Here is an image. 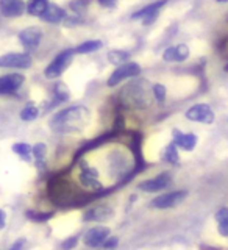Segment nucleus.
I'll return each instance as SVG.
<instances>
[{
	"instance_id": "nucleus-8",
	"label": "nucleus",
	"mask_w": 228,
	"mask_h": 250,
	"mask_svg": "<svg viewBox=\"0 0 228 250\" xmlns=\"http://www.w3.org/2000/svg\"><path fill=\"white\" fill-rule=\"evenodd\" d=\"M187 195V191H174V192H167L163 194L160 197H156L153 200V207L156 208H172L182 203Z\"/></svg>"
},
{
	"instance_id": "nucleus-35",
	"label": "nucleus",
	"mask_w": 228,
	"mask_h": 250,
	"mask_svg": "<svg viewBox=\"0 0 228 250\" xmlns=\"http://www.w3.org/2000/svg\"><path fill=\"white\" fill-rule=\"evenodd\" d=\"M23 244H25V242H23V239H22L21 242H18V244H14V246H13V249H19V247H22Z\"/></svg>"
},
{
	"instance_id": "nucleus-13",
	"label": "nucleus",
	"mask_w": 228,
	"mask_h": 250,
	"mask_svg": "<svg viewBox=\"0 0 228 250\" xmlns=\"http://www.w3.org/2000/svg\"><path fill=\"white\" fill-rule=\"evenodd\" d=\"M23 83V75L10 74L0 77V94H11L16 92Z\"/></svg>"
},
{
	"instance_id": "nucleus-16",
	"label": "nucleus",
	"mask_w": 228,
	"mask_h": 250,
	"mask_svg": "<svg viewBox=\"0 0 228 250\" xmlns=\"http://www.w3.org/2000/svg\"><path fill=\"white\" fill-rule=\"evenodd\" d=\"M187 57H189V47L186 44H178L175 47H169L163 55L164 61H185Z\"/></svg>"
},
{
	"instance_id": "nucleus-14",
	"label": "nucleus",
	"mask_w": 228,
	"mask_h": 250,
	"mask_svg": "<svg viewBox=\"0 0 228 250\" xmlns=\"http://www.w3.org/2000/svg\"><path fill=\"white\" fill-rule=\"evenodd\" d=\"M25 11L23 0H0V13L6 18H18Z\"/></svg>"
},
{
	"instance_id": "nucleus-31",
	"label": "nucleus",
	"mask_w": 228,
	"mask_h": 250,
	"mask_svg": "<svg viewBox=\"0 0 228 250\" xmlns=\"http://www.w3.org/2000/svg\"><path fill=\"white\" fill-rule=\"evenodd\" d=\"M102 246L104 247H114V246H117V238H106Z\"/></svg>"
},
{
	"instance_id": "nucleus-27",
	"label": "nucleus",
	"mask_w": 228,
	"mask_h": 250,
	"mask_svg": "<svg viewBox=\"0 0 228 250\" xmlns=\"http://www.w3.org/2000/svg\"><path fill=\"white\" fill-rule=\"evenodd\" d=\"M55 96H57V100L58 102H62L69 97V91H67V86L62 84V83H58L57 88H55Z\"/></svg>"
},
{
	"instance_id": "nucleus-15",
	"label": "nucleus",
	"mask_w": 228,
	"mask_h": 250,
	"mask_svg": "<svg viewBox=\"0 0 228 250\" xmlns=\"http://www.w3.org/2000/svg\"><path fill=\"white\" fill-rule=\"evenodd\" d=\"M164 3H166V0H160V2L148 5V6L143 8V10L136 11L135 14L131 16V19H135V21H136V19H145L147 23H150L153 19H156V14H158L160 8L164 6Z\"/></svg>"
},
{
	"instance_id": "nucleus-3",
	"label": "nucleus",
	"mask_w": 228,
	"mask_h": 250,
	"mask_svg": "<svg viewBox=\"0 0 228 250\" xmlns=\"http://www.w3.org/2000/svg\"><path fill=\"white\" fill-rule=\"evenodd\" d=\"M49 194L55 203L58 205H67L75 200V191L72 185L62 178H55L49 185Z\"/></svg>"
},
{
	"instance_id": "nucleus-5",
	"label": "nucleus",
	"mask_w": 228,
	"mask_h": 250,
	"mask_svg": "<svg viewBox=\"0 0 228 250\" xmlns=\"http://www.w3.org/2000/svg\"><path fill=\"white\" fill-rule=\"evenodd\" d=\"M139 74H141V67L136 64V62H125V64L117 67L111 74V77L108 78V86H116L117 83L125 80V78L136 77Z\"/></svg>"
},
{
	"instance_id": "nucleus-33",
	"label": "nucleus",
	"mask_w": 228,
	"mask_h": 250,
	"mask_svg": "<svg viewBox=\"0 0 228 250\" xmlns=\"http://www.w3.org/2000/svg\"><path fill=\"white\" fill-rule=\"evenodd\" d=\"M219 231H221V234H224V236H228V224L219 225Z\"/></svg>"
},
{
	"instance_id": "nucleus-19",
	"label": "nucleus",
	"mask_w": 228,
	"mask_h": 250,
	"mask_svg": "<svg viewBox=\"0 0 228 250\" xmlns=\"http://www.w3.org/2000/svg\"><path fill=\"white\" fill-rule=\"evenodd\" d=\"M113 214V211L109 207H105V205H100V207H96L89 209L88 213H86L84 216V221H106V219H109Z\"/></svg>"
},
{
	"instance_id": "nucleus-34",
	"label": "nucleus",
	"mask_w": 228,
	"mask_h": 250,
	"mask_svg": "<svg viewBox=\"0 0 228 250\" xmlns=\"http://www.w3.org/2000/svg\"><path fill=\"white\" fill-rule=\"evenodd\" d=\"M5 227V211L0 209V230Z\"/></svg>"
},
{
	"instance_id": "nucleus-6",
	"label": "nucleus",
	"mask_w": 228,
	"mask_h": 250,
	"mask_svg": "<svg viewBox=\"0 0 228 250\" xmlns=\"http://www.w3.org/2000/svg\"><path fill=\"white\" fill-rule=\"evenodd\" d=\"M31 66V57L27 53H6L0 57V67L28 69Z\"/></svg>"
},
{
	"instance_id": "nucleus-28",
	"label": "nucleus",
	"mask_w": 228,
	"mask_h": 250,
	"mask_svg": "<svg viewBox=\"0 0 228 250\" xmlns=\"http://www.w3.org/2000/svg\"><path fill=\"white\" fill-rule=\"evenodd\" d=\"M152 92H153L155 99L158 102H164V99H166V88H164V86L160 84V83L152 86Z\"/></svg>"
},
{
	"instance_id": "nucleus-23",
	"label": "nucleus",
	"mask_w": 228,
	"mask_h": 250,
	"mask_svg": "<svg viewBox=\"0 0 228 250\" xmlns=\"http://www.w3.org/2000/svg\"><path fill=\"white\" fill-rule=\"evenodd\" d=\"M130 58V55L127 52H122V50H113L108 53V60L113 62V64H122Z\"/></svg>"
},
{
	"instance_id": "nucleus-22",
	"label": "nucleus",
	"mask_w": 228,
	"mask_h": 250,
	"mask_svg": "<svg viewBox=\"0 0 228 250\" xmlns=\"http://www.w3.org/2000/svg\"><path fill=\"white\" fill-rule=\"evenodd\" d=\"M164 160L170 164H178L180 158H178V152H177V146L175 143H172L166 147V150H164Z\"/></svg>"
},
{
	"instance_id": "nucleus-17",
	"label": "nucleus",
	"mask_w": 228,
	"mask_h": 250,
	"mask_svg": "<svg viewBox=\"0 0 228 250\" xmlns=\"http://www.w3.org/2000/svg\"><path fill=\"white\" fill-rule=\"evenodd\" d=\"M174 143L175 146L185 148V150H192L197 146V136L192 133H182L178 130H174Z\"/></svg>"
},
{
	"instance_id": "nucleus-32",
	"label": "nucleus",
	"mask_w": 228,
	"mask_h": 250,
	"mask_svg": "<svg viewBox=\"0 0 228 250\" xmlns=\"http://www.w3.org/2000/svg\"><path fill=\"white\" fill-rule=\"evenodd\" d=\"M102 6H106V8H113L116 6V0H99Z\"/></svg>"
},
{
	"instance_id": "nucleus-21",
	"label": "nucleus",
	"mask_w": 228,
	"mask_h": 250,
	"mask_svg": "<svg viewBox=\"0 0 228 250\" xmlns=\"http://www.w3.org/2000/svg\"><path fill=\"white\" fill-rule=\"evenodd\" d=\"M47 0H33L30 5H28V8H27V11L31 14V16H41L42 13H44V10L47 8Z\"/></svg>"
},
{
	"instance_id": "nucleus-30",
	"label": "nucleus",
	"mask_w": 228,
	"mask_h": 250,
	"mask_svg": "<svg viewBox=\"0 0 228 250\" xmlns=\"http://www.w3.org/2000/svg\"><path fill=\"white\" fill-rule=\"evenodd\" d=\"M27 216L33 221H47V219L52 217V213H33V211H28Z\"/></svg>"
},
{
	"instance_id": "nucleus-7",
	"label": "nucleus",
	"mask_w": 228,
	"mask_h": 250,
	"mask_svg": "<svg viewBox=\"0 0 228 250\" xmlns=\"http://www.w3.org/2000/svg\"><path fill=\"white\" fill-rule=\"evenodd\" d=\"M186 119L194 121V122H202V124H211L214 121V113L208 105H194L186 111Z\"/></svg>"
},
{
	"instance_id": "nucleus-4",
	"label": "nucleus",
	"mask_w": 228,
	"mask_h": 250,
	"mask_svg": "<svg viewBox=\"0 0 228 250\" xmlns=\"http://www.w3.org/2000/svg\"><path fill=\"white\" fill-rule=\"evenodd\" d=\"M74 53H75V50H64V52H61L58 57L50 62L49 67L45 69V72H44L45 77L47 78H57V77H60L69 67L70 61H72V58H74Z\"/></svg>"
},
{
	"instance_id": "nucleus-2",
	"label": "nucleus",
	"mask_w": 228,
	"mask_h": 250,
	"mask_svg": "<svg viewBox=\"0 0 228 250\" xmlns=\"http://www.w3.org/2000/svg\"><path fill=\"white\" fill-rule=\"evenodd\" d=\"M152 88L147 80H135L128 83L119 94V100L125 108L141 109L150 105L152 102Z\"/></svg>"
},
{
	"instance_id": "nucleus-12",
	"label": "nucleus",
	"mask_w": 228,
	"mask_h": 250,
	"mask_svg": "<svg viewBox=\"0 0 228 250\" xmlns=\"http://www.w3.org/2000/svg\"><path fill=\"white\" fill-rule=\"evenodd\" d=\"M170 185V175L169 174H161L155 178L145 180L139 185V189H143L145 192H156V191H163Z\"/></svg>"
},
{
	"instance_id": "nucleus-26",
	"label": "nucleus",
	"mask_w": 228,
	"mask_h": 250,
	"mask_svg": "<svg viewBox=\"0 0 228 250\" xmlns=\"http://www.w3.org/2000/svg\"><path fill=\"white\" fill-rule=\"evenodd\" d=\"M45 152H47L45 144H36L33 148H31V153L35 155V158H36L38 163H41L45 158Z\"/></svg>"
},
{
	"instance_id": "nucleus-24",
	"label": "nucleus",
	"mask_w": 228,
	"mask_h": 250,
	"mask_svg": "<svg viewBox=\"0 0 228 250\" xmlns=\"http://www.w3.org/2000/svg\"><path fill=\"white\" fill-rule=\"evenodd\" d=\"M13 152L18 153L19 156H22L23 160H30V153H31V147L28 144H23V143H18L13 146Z\"/></svg>"
},
{
	"instance_id": "nucleus-11",
	"label": "nucleus",
	"mask_w": 228,
	"mask_h": 250,
	"mask_svg": "<svg viewBox=\"0 0 228 250\" xmlns=\"http://www.w3.org/2000/svg\"><path fill=\"white\" fill-rule=\"evenodd\" d=\"M19 39H21V44L25 47V49H36L42 39V31L36 27H28L23 31H21Z\"/></svg>"
},
{
	"instance_id": "nucleus-18",
	"label": "nucleus",
	"mask_w": 228,
	"mask_h": 250,
	"mask_svg": "<svg viewBox=\"0 0 228 250\" xmlns=\"http://www.w3.org/2000/svg\"><path fill=\"white\" fill-rule=\"evenodd\" d=\"M64 16H66L64 10L60 8L58 5H47L44 13L41 14V19L45 22H50V23H57L64 19Z\"/></svg>"
},
{
	"instance_id": "nucleus-20",
	"label": "nucleus",
	"mask_w": 228,
	"mask_h": 250,
	"mask_svg": "<svg viewBox=\"0 0 228 250\" xmlns=\"http://www.w3.org/2000/svg\"><path fill=\"white\" fill-rule=\"evenodd\" d=\"M102 44L100 41H86V42H83V44H80L75 49V53H92V52H97L99 49H102Z\"/></svg>"
},
{
	"instance_id": "nucleus-25",
	"label": "nucleus",
	"mask_w": 228,
	"mask_h": 250,
	"mask_svg": "<svg viewBox=\"0 0 228 250\" xmlns=\"http://www.w3.org/2000/svg\"><path fill=\"white\" fill-rule=\"evenodd\" d=\"M38 114H39L38 108L33 106V105H28L27 108H23V109H22L21 119H22V121H35L36 117H38Z\"/></svg>"
},
{
	"instance_id": "nucleus-1",
	"label": "nucleus",
	"mask_w": 228,
	"mask_h": 250,
	"mask_svg": "<svg viewBox=\"0 0 228 250\" xmlns=\"http://www.w3.org/2000/svg\"><path fill=\"white\" fill-rule=\"evenodd\" d=\"M89 121V111L84 106H72L67 109H62L53 117L50 122V127L53 131L58 133H72L82 130Z\"/></svg>"
},
{
	"instance_id": "nucleus-36",
	"label": "nucleus",
	"mask_w": 228,
	"mask_h": 250,
	"mask_svg": "<svg viewBox=\"0 0 228 250\" xmlns=\"http://www.w3.org/2000/svg\"><path fill=\"white\" fill-rule=\"evenodd\" d=\"M219 3H225V2H228V0H217Z\"/></svg>"
},
{
	"instance_id": "nucleus-29",
	"label": "nucleus",
	"mask_w": 228,
	"mask_h": 250,
	"mask_svg": "<svg viewBox=\"0 0 228 250\" xmlns=\"http://www.w3.org/2000/svg\"><path fill=\"white\" fill-rule=\"evenodd\" d=\"M216 221L219 225H227L228 224V208H221L216 213Z\"/></svg>"
},
{
	"instance_id": "nucleus-9",
	"label": "nucleus",
	"mask_w": 228,
	"mask_h": 250,
	"mask_svg": "<svg viewBox=\"0 0 228 250\" xmlns=\"http://www.w3.org/2000/svg\"><path fill=\"white\" fill-rule=\"evenodd\" d=\"M80 182L83 186L89 188L92 191H100L102 183L99 182V172L97 169L86 166V164H82V174H80Z\"/></svg>"
},
{
	"instance_id": "nucleus-10",
	"label": "nucleus",
	"mask_w": 228,
	"mask_h": 250,
	"mask_svg": "<svg viewBox=\"0 0 228 250\" xmlns=\"http://www.w3.org/2000/svg\"><path fill=\"white\" fill-rule=\"evenodd\" d=\"M108 236H109V230L106 227H94V229L86 231L83 241L88 247H99L104 244Z\"/></svg>"
}]
</instances>
